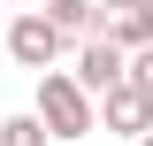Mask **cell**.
Segmentation results:
<instances>
[{
  "mask_svg": "<svg viewBox=\"0 0 153 146\" xmlns=\"http://www.w3.org/2000/svg\"><path fill=\"white\" fill-rule=\"evenodd\" d=\"M31 115L46 123V138H61V146H76V138H92V131H100L92 92L76 85L69 69H38V100H31Z\"/></svg>",
  "mask_w": 153,
  "mask_h": 146,
  "instance_id": "obj_1",
  "label": "cell"
},
{
  "mask_svg": "<svg viewBox=\"0 0 153 146\" xmlns=\"http://www.w3.org/2000/svg\"><path fill=\"white\" fill-rule=\"evenodd\" d=\"M0 38H8V54H16L23 69H54V62L69 54V46H61V31L46 23V8H23V16H8V31H0Z\"/></svg>",
  "mask_w": 153,
  "mask_h": 146,
  "instance_id": "obj_2",
  "label": "cell"
},
{
  "mask_svg": "<svg viewBox=\"0 0 153 146\" xmlns=\"http://www.w3.org/2000/svg\"><path fill=\"white\" fill-rule=\"evenodd\" d=\"M92 108H100V131H115V138H146L153 131V92H138L130 77H123L115 92H100Z\"/></svg>",
  "mask_w": 153,
  "mask_h": 146,
  "instance_id": "obj_3",
  "label": "cell"
},
{
  "mask_svg": "<svg viewBox=\"0 0 153 146\" xmlns=\"http://www.w3.org/2000/svg\"><path fill=\"white\" fill-rule=\"evenodd\" d=\"M69 77L92 92V100H100V92H115L123 77H130V54H123V46L100 31V38H84V46H76V69H69Z\"/></svg>",
  "mask_w": 153,
  "mask_h": 146,
  "instance_id": "obj_4",
  "label": "cell"
},
{
  "mask_svg": "<svg viewBox=\"0 0 153 146\" xmlns=\"http://www.w3.org/2000/svg\"><path fill=\"white\" fill-rule=\"evenodd\" d=\"M100 31H107L123 54L153 46V0H100Z\"/></svg>",
  "mask_w": 153,
  "mask_h": 146,
  "instance_id": "obj_5",
  "label": "cell"
},
{
  "mask_svg": "<svg viewBox=\"0 0 153 146\" xmlns=\"http://www.w3.org/2000/svg\"><path fill=\"white\" fill-rule=\"evenodd\" d=\"M46 23L61 31V46H84V38H100V0H46Z\"/></svg>",
  "mask_w": 153,
  "mask_h": 146,
  "instance_id": "obj_6",
  "label": "cell"
},
{
  "mask_svg": "<svg viewBox=\"0 0 153 146\" xmlns=\"http://www.w3.org/2000/svg\"><path fill=\"white\" fill-rule=\"evenodd\" d=\"M0 146H46V123H38L31 108L23 115H0Z\"/></svg>",
  "mask_w": 153,
  "mask_h": 146,
  "instance_id": "obj_7",
  "label": "cell"
},
{
  "mask_svg": "<svg viewBox=\"0 0 153 146\" xmlns=\"http://www.w3.org/2000/svg\"><path fill=\"white\" fill-rule=\"evenodd\" d=\"M130 85H138V92H153V46H138V54H130Z\"/></svg>",
  "mask_w": 153,
  "mask_h": 146,
  "instance_id": "obj_8",
  "label": "cell"
},
{
  "mask_svg": "<svg viewBox=\"0 0 153 146\" xmlns=\"http://www.w3.org/2000/svg\"><path fill=\"white\" fill-rule=\"evenodd\" d=\"M0 31H8V8H0Z\"/></svg>",
  "mask_w": 153,
  "mask_h": 146,
  "instance_id": "obj_9",
  "label": "cell"
},
{
  "mask_svg": "<svg viewBox=\"0 0 153 146\" xmlns=\"http://www.w3.org/2000/svg\"><path fill=\"white\" fill-rule=\"evenodd\" d=\"M138 146H153V131H146V138H138Z\"/></svg>",
  "mask_w": 153,
  "mask_h": 146,
  "instance_id": "obj_10",
  "label": "cell"
},
{
  "mask_svg": "<svg viewBox=\"0 0 153 146\" xmlns=\"http://www.w3.org/2000/svg\"><path fill=\"white\" fill-rule=\"evenodd\" d=\"M38 8H46V0H38Z\"/></svg>",
  "mask_w": 153,
  "mask_h": 146,
  "instance_id": "obj_11",
  "label": "cell"
}]
</instances>
